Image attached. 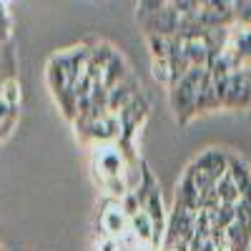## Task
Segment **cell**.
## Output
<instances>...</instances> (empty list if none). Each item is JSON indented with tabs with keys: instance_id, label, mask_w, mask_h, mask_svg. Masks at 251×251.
I'll use <instances>...</instances> for the list:
<instances>
[{
	"instance_id": "cell-1",
	"label": "cell",
	"mask_w": 251,
	"mask_h": 251,
	"mask_svg": "<svg viewBox=\"0 0 251 251\" xmlns=\"http://www.w3.org/2000/svg\"><path fill=\"white\" fill-rule=\"evenodd\" d=\"M206 71L208 68L194 66L176 83V86H171V108L176 111L178 123H186L188 118L196 113V93H199V83L206 75Z\"/></svg>"
},
{
	"instance_id": "cell-2",
	"label": "cell",
	"mask_w": 251,
	"mask_h": 251,
	"mask_svg": "<svg viewBox=\"0 0 251 251\" xmlns=\"http://www.w3.org/2000/svg\"><path fill=\"white\" fill-rule=\"evenodd\" d=\"M93 166L103 171V181H108V178H121V176L126 174L123 156H121L118 149H113V146H100V149H96Z\"/></svg>"
},
{
	"instance_id": "cell-3",
	"label": "cell",
	"mask_w": 251,
	"mask_h": 251,
	"mask_svg": "<svg viewBox=\"0 0 251 251\" xmlns=\"http://www.w3.org/2000/svg\"><path fill=\"white\" fill-rule=\"evenodd\" d=\"M106 206H108V208L103 211L100 221H103V228L108 231V236L118 239V236H123L126 231H131V216L121 208V201H108Z\"/></svg>"
},
{
	"instance_id": "cell-4",
	"label": "cell",
	"mask_w": 251,
	"mask_h": 251,
	"mask_svg": "<svg viewBox=\"0 0 251 251\" xmlns=\"http://www.w3.org/2000/svg\"><path fill=\"white\" fill-rule=\"evenodd\" d=\"M146 111H149V100H146V98L138 93V96L128 103V106H126V108L118 113V116H121V123H123V133H126V136H131V133H133V128L143 121Z\"/></svg>"
},
{
	"instance_id": "cell-5",
	"label": "cell",
	"mask_w": 251,
	"mask_h": 251,
	"mask_svg": "<svg viewBox=\"0 0 251 251\" xmlns=\"http://www.w3.org/2000/svg\"><path fill=\"white\" fill-rule=\"evenodd\" d=\"M228 176L234 178V183L241 191V201H251V171L244 161L236 156H228Z\"/></svg>"
},
{
	"instance_id": "cell-6",
	"label": "cell",
	"mask_w": 251,
	"mask_h": 251,
	"mask_svg": "<svg viewBox=\"0 0 251 251\" xmlns=\"http://www.w3.org/2000/svg\"><path fill=\"white\" fill-rule=\"evenodd\" d=\"M131 234L138 241H143V244H153L156 241V226H153L151 216L146 214L143 208H141L136 216H131Z\"/></svg>"
},
{
	"instance_id": "cell-7",
	"label": "cell",
	"mask_w": 251,
	"mask_h": 251,
	"mask_svg": "<svg viewBox=\"0 0 251 251\" xmlns=\"http://www.w3.org/2000/svg\"><path fill=\"white\" fill-rule=\"evenodd\" d=\"M128 75H131V73H128V66H126V60L116 53V55H113V60L106 66V71H103V80H100V83L111 91V88L121 86V83H123L126 78H128Z\"/></svg>"
},
{
	"instance_id": "cell-8",
	"label": "cell",
	"mask_w": 251,
	"mask_h": 251,
	"mask_svg": "<svg viewBox=\"0 0 251 251\" xmlns=\"http://www.w3.org/2000/svg\"><path fill=\"white\" fill-rule=\"evenodd\" d=\"M216 194H219V201L226 203V206H236L241 201V191H239V186L234 183L231 176H224L219 183H216Z\"/></svg>"
},
{
	"instance_id": "cell-9",
	"label": "cell",
	"mask_w": 251,
	"mask_h": 251,
	"mask_svg": "<svg viewBox=\"0 0 251 251\" xmlns=\"http://www.w3.org/2000/svg\"><path fill=\"white\" fill-rule=\"evenodd\" d=\"M153 78L158 83H166V86H174V68H171V60L169 58L153 60Z\"/></svg>"
},
{
	"instance_id": "cell-10",
	"label": "cell",
	"mask_w": 251,
	"mask_h": 251,
	"mask_svg": "<svg viewBox=\"0 0 251 251\" xmlns=\"http://www.w3.org/2000/svg\"><path fill=\"white\" fill-rule=\"evenodd\" d=\"M0 100H5L10 108H15V103L20 100V88H18V83L10 78V80H5L3 86H0Z\"/></svg>"
},
{
	"instance_id": "cell-11",
	"label": "cell",
	"mask_w": 251,
	"mask_h": 251,
	"mask_svg": "<svg viewBox=\"0 0 251 251\" xmlns=\"http://www.w3.org/2000/svg\"><path fill=\"white\" fill-rule=\"evenodd\" d=\"M234 20L241 28H251V0L234 3Z\"/></svg>"
},
{
	"instance_id": "cell-12",
	"label": "cell",
	"mask_w": 251,
	"mask_h": 251,
	"mask_svg": "<svg viewBox=\"0 0 251 251\" xmlns=\"http://www.w3.org/2000/svg\"><path fill=\"white\" fill-rule=\"evenodd\" d=\"M96 251H121V244H118V239L106 236V239H100L96 244Z\"/></svg>"
}]
</instances>
